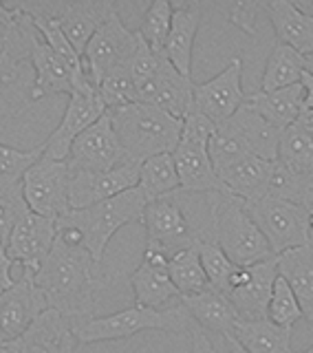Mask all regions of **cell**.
I'll return each instance as SVG.
<instances>
[{
	"mask_svg": "<svg viewBox=\"0 0 313 353\" xmlns=\"http://www.w3.org/2000/svg\"><path fill=\"white\" fill-rule=\"evenodd\" d=\"M33 283L42 292L49 309L75 323L95 316L97 296L106 287V276L88 250L64 245L55 239L53 250L33 276Z\"/></svg>",
	"mask_w": 313,
	"mask_h": 353,
	"instance_id": "1",
	"label": "cell"
},
{
	"mask_svg": "<svg viewBox=\"0 0 313 353\" xmlns=\"http://www.w3.org/2000/svg\"><path fill=\"white\" fill-rule=\"evenodd\" d=\"M108 115L128 163L141 165L156 154L174 152L181 139L183 121L152 104L132 102L128 106L108 110Z\"/></svg>",
	"mask_w": 313,
	"mask_h": 353,
	"instance_id": "2",
	"label": "cell"
},
{
	"mask_svg": "<svg viewBox=\"0 0 313 353\" xmlns=\"http://www.w3.org/2000/svg\"><path fill=\"white\" fill-rule=\"evenodd\" d=\"M203 196L210 210V236L219 243V248L234 265L248 268L274 256L270 243L241 199L228 192H212Z\"/></svg>",
	"mask_w": 313,
	"mask_h": 353,
	"instance_id": "3",
	"label": "cell"
},
{
	"mask_svg": "<svg viewBox=\"0 0 313 353\" xmlns=\"http://www.w3.org/2000/svg\"><path fill=\"white\" fill-rule=\"evenodd\" d=\"M73 334L80 345L108 340H126L141 334V331H168V334H192L196 327L190 318L188 309L179 303L165 309H148L132 305L119 309L108 316H93L84 320H75Z\"/></svg>",
	"mask_w": 313,
	"mask_h": 353,
	"instance_id": "4",
	"label": "cell"
},
{
	"mask_svg": "<svg viewBox=\"0 0 313 353\" xmlns=\"http://www.w3.org/2000/svg\"><path fill=\"white\" fill-rule=\"evenodd\" d=\"M146 205L148 201L143 192L139 188H132L128 192H121L113 199H108V201L95 203L91 208L71 210V212H66L60 219L69 221L71 225H75L82 232L84 248L102 265L110 239L128 223H141Z\"/></svg>",
	"mask_w": 313,
	"mask_h": 353,
	"instance_id": "5",
	"label": "cell"
},
{
	"mask_svg": "<svg viewBox=\"0 0 313 353\" xmlns=\"http://www.w3.org/2000/svg\"><path fill=\"white\" fill-rule=\"evenodd\" d=\"M214 130L216 124H212L208 117L199 113H192L183 119L181 139H179V146L172 152L183 194L225 192L208 152Z\"/></svg>",
	"mask_w": 313,
	"mask_h": 353,
	"instance_id": "6",
	"label": "cell"
},
{
	"mask_svg": "<svg viewBox=\"0 0 313 353\" xmlns=\"http://www.w3.org/2000/svg\"><path fill=\"white\" fill-rule=\"evenodd\" d=\"M14 5L31 20L49 18L58 22L66 40L80 55L95 31L117 11L113 0H25Z\"/></svg>",
	"mask_w": 313,
	"mask_h": 353,
	"instance_id": "7",
	"label": "cell"
},
{
	"mask_svg": "<svg viewBox=\"0 0 313 353\" xmlns=\"http://www.w3.org/2000/svg\"><path fill=\"white\" fill-rule=\"evenodd\" d=\"M245 208L270 243L274 256L313 243L311 216L303 205L285 199L265 196L261 201L245 203Z\"/></svg>",
	"mask_w": 313,
	"mask_h": 353,
	"instance_id": "8",
	"label": "cell"
},
{
	"mask_svg": "<svg viewBox=\"0 0 313 353\" xmlns=\"http://www.w3.org/2000/svg\"><path fill=\"white\" fill-rule=\"evenodd\" d=\"M108 113L102 97L97 93V86L86 80L75 88L73 95H69V104L62 115V121L58 124L47 141L42 143V157L66 161L73 141L82 135L86 128H91L97 119H102Z\"/></svg>",
	"mask_w": 313,
	"mask_h": 353,
	"instance_id": "9",
	"label": "cell"
},
{
	"mask_svg": "<svg viewBox=\"0 0 313 353\" xmlns=\"http://www.w3.org/2000/svg\"><path fill=\"white\" fill-rule=\"evenodd\" d=\"M69 183V163L47 157H40V161L33 163L20 181L22 196H25L31 212L55 221L71 212Z\"/></svg>",
	"mask_w": 313,
	"mask_h": 353,
	"instance_id": "10",
	"label": "cell"
},
{
	"mask_svg": "<svg viewBox=\"0 0 313 353\" xmlns=\"http://www.w3.org/2000/svg\"><path fill=\"white\" fill-rule=\"evenodd\" d=\"M137 44L139 33L130 31L115 11L95 31V36L88 40L82 53V64L88 80L97 86L110 71L119 69V66H128L132 53L137 51Z\"/></svg>",
	"mask_w": 313,
	"mask_h": 353,
	"instance_id": "11",
	"label": "cell"
},
{
	"mask_svg": "<svg viewBox=\"0 0 313 353\" xmlns=\"http://www.w3.org/2000/svg\"><path fill=\"white\" fill-rule=\"evenodd\" d=\"M141 225L146 228V243H156L170 254L194 248L199 245V241L210 239L205 230L196 228L188 219L183 205L174 196L150 201L143 210Z\"/></svg>",
	"mask_w": 313,
	"mask_h": 353,
	"instance_id": "12",
	"label": "cell"
},
{
	"mask_svg": "<svg viewBox=\"0 0 313 353\" xmlns=\"http://www.w3.org/2000/svg\"><path fill=\"white\" fill-rule=\"evenodd\" d=\"M278 279L276 256L234 270L225 296L232 301L241 320H265L274 283Z\"/></svg>",
	"mask_w": 313,
	"mask_h": 353,
	"instance_id": "13",
	"label": "cell"
},
{
	"mask_svg": "<svg viewBox=\"0 0 313 353\" xmlns=\"http://www.w3.org/2000/svg\"><path fill=\"white\" fill-rule=\"evenodd\" d=\"M66 163L69 172H104L128 163L108 113L73 141Z\"/></svg>",
	"mask_w": 313,
	"mask_h": 353,
	"instance_id": "14",
	"label": "cell"
},
{
	"mask_svg": "<svg viewBox=\"0 0 313 353\" xmlns=\"http://www.w3.org/2000/svg\"><path fill=\"white\" fill-rule=\"evenodd\" d=\"M243 91V58L234 55L219 75L194 84V113L208 117L212 124H223L245 104Z\"/></svg>",
	"mask_w": 313,
	"mask_h": 353,
	"instance_id": "15",
	"label": "cell"
},
{
	"mask_svg": "<svg viewBox=\"0 0 313 353\" xmlns=\"http://www.w3.org/2000/svg\"><path fill=\"white\" fill-rule=\"evenodd\" d=\"M55 236H58L55 219L40 216L29 210L11 230L7 239V254L11 261L20 265L22 274L36 276L53 250Z\"/></svg>",
	"mask_w": 313,
	"mask_h": 353,
	"instance_id": "16",
	"label": "cell"
},
{
	"mask_svg": "<svg viewBox=\"0 0 313 353\" xmlns=\"http://www.w3.org/2000/svg\"><path fill=\"white\" fill-rule=\"evenodd\" d=\"M47 309V301L33 283V276L22 274L14 287L0 294V345L20 340Z\"/></svg>",
	"mask_w": 313,
	"mask_h": 353,
	"instance_id": "17",
	"label": "cell"
},
{
	"mask_svg": "<svg viewBox=\"0 0 313 353\" xmlns=\"http://www.w3.org/2000/svg\"><path fill=\"white\" fill-rule=\"evenodd\" d=\"M135 88L139 104H152L181 121L194 113L192 77L181 75L168 60L161 64L159 73L150 77V80L137 84Z\"/></svg>",
	"mask_w": 313,
	"mask_h": 353,
	"instance_id": "18",
	"label": "cell"
},
{
	"mask_svg": "<svg viewBox=\"0 0 313 353\" xmlns=\"http://www.w3.org/2000/svg\"><path fill=\"white\" fill-rule=\"evenodd\" d=\"M139 185V165L124 163L119 168L104 172H71L69 203L71 210H84L102 203L121 192Z\"/></svg>",
	"mask_w": 313,
	"mask_h": 353,
	"instance_id": "19",
	"label": "cell"
},
{
	"mask_svg": "<svg viewBox=\"0 0 313 353\" xmlns=\"http://www.w3.org/2000/svg\"><path fill=\"white\" fill-rule=\"evenodd\" d=\"M29 64L33 71V88H31L33 102L60 93L73 95L75 88L88 80L82 66H73L71 62H66L44 40L33 51Z\"/></svg>",
	"mask_w": 313,
	"mask_h": 353,
	"instance_id": "20",
	"label": "cell"
},
{
	"mask_svg": "<svg viewBox=\"0 0 313 353\" xmlns=\"http://www.w3.org/2000/svg\"><path fill=\"white\" fill-rule=\"evenodd\" d=\"M172 27L163 55L179 73L192 77V53L201 20H203V3H172Z\"/></svg>",
	"mask_w": 313,
	"mask_h": 353,
	"instance_id": "21",
	"label": "cell"
},
{
	"mask_svg": "<svg viewBox=\"0 0 313 353\" xmlns=\"http://www.w3.org/2000/svg\"><path fill=\"white\" fill-rule=\"evenodd\" d=\"M40 42L42 36L33 25V20L18 9L14 22L0 31V84L11 82L20 75L22 64H29Z\"/></svg>",
	"mask_w": 313,
	"mask_h": 353,
	"instance_id": "22",
	"label": "cell"
},
{
	"mask_svg": "<svg viewBox=\"0 0 313 353\" xmlns=\"http://www.w3.org/2000/svg\"><path fill=\"white\" fill-rule=\"evenodd\" d=\"M179 303L188 309L194 325L199 329H203L212 338L234 336V331H236V325L241 320L239 312L234 309L232 301L225 294L212 290V287L201 294L179 298Z\"/></svg>",
	"mask_w": 313,
	"mask_h": 353,
	"instance_id": "23",
	"label": "cell"
},
{
	"mask_svg": "<svg viewBox=\"0 0 313 353\" xmlns=\"http://www.w3.org/2000/svg\"><path fill=\"white\" fill-rule=\"evenodd\" d=\"M274 163L276 161H265L261 157L248 154V157L234 161L216 174L228 194L241 199L243 203H254L270 194Z\"/></svg>",
	"mask_w": 313,
	"mask_h": 353,
	"instance_id": "24",
	"label": "cell"
},
{
	"mask_svg": "<svg viewBox=\"0 0 313 353\" xmlns=\"http://www.w3.org/2000/svg\"><path fill=\"white\" fill-rule=\"evenodd\" d=\"M77 345L71 320L55 309L42 312L22 336V353H75Z\"/></svg>",
	"mask_w": 313,
	"mask_h": 353,
	"instance_id": "25",
	"label": "cell"
},
{
	"mask_svg": "<svg viewBox=\"0 0 313 353\" xmlns=\"http://www.w3.org/2000/svg\"><path fill=\"white\" fill-rule=\"evenodd\" d=\"M265 14L270 18L281 44L298 53L313 51V18L305 14L292 0H265Z\"/></svg>",
	"mask_w": 313,
	"mask_h": 353,
	"instance_id": "26",
	"label": "cell"
},
{
	"mask_svg": "<svg viewBox=\"0 0 313 353\" xmlns=\"http://www.w3.org/2000/svg\"><path fill=\"white\" fill-rule=\"evenodd\" d=\"M239 139L245 143V148L250 150L254 157H261L265 161H278V143H281V132H278L270 121H267L259 110L252 108L245 102L236 113H234L228 121Z\"/></svg>",
	"mask_w": 313,
	"mask_h": 353,
	"instance_id": "27",
	"label": "cell"
},
{
	"mask_svg": "<svg viewBox=\"0 0 313 353\" xmlns=\"http://www.w3.org/2000/svg\"><path fill=\"white\" fill-rule=\"evenodd\" d=\"M278 161L296 174L313 172V113L303 106L298 119L281 132Z\"/></svg>",
	"mask_w": 313,
	"mask_h": 353,
	"instance_id": "28",
	"label": "cell"
},
{
	"mask_svg": "<svg viewBox=\"0 0 313 353\" xmlns=\"http://www.w3.org/2000/svg\"><path fill=\"white\" fill-rule=\"evenodd\" d=\"M278 261V274L292 285L303 309V318L313 327V243L305 248L289 250Z\"/></svg>",
	"mask_w": 313,
	"mask_h": 353,
	"instance_id": "29",
	"label": "cell"
},
{
	"mask_svg": "<svg viewBox=\"0 0 313 353\" xmlns=\"http://www.w3.org/2000/svg\"><path fill=\"white\" fill-rule=\"evenodd\" d=\"M245 102L259 110V113L270 121L278 132H283L285 128L294 124L300 115V110H303L305 88H303V84H294V86H287V88L272 91V93L256 91V93L248 95Z\"/></svg>",
	"mask_w": 313,
	"mask_h": 353,
	"instance_id": "30",
	"label": "cell"
},
{
	"mask_svg": "<svg viewBox=\"0 0 313 353\" xmlns=\"http://www.w3.org/2000/svg\"><path fill=\"white\" fill-rule=\"evenodd\" d=\"M130 290L135 296V305L148 309H163L172 298H181L168 274V268L150 265L146 261L130 274Z\"/></svg>",
	"mask_w": 313,
	"mask_h": 353,
	"instance_id": "31",
	"label": "cell"
},
{
	"mask_svg": "<svg viewBox=\"0 0 313 353\" xmlns=\"http://www.w3.org/2000/svg\"><path fill=\"white\" fill-rule=\"evenodd\" d=\"M248 353H292V329L278 327L272 320H239L234 331Z\"/></svg>",
	"mask_w": 313,
	"mask_h": 353,
	"instance_id": "32",
	"label": "cell"
},
{
	"mask_svg": "<svg viewBox=\"0 0 313 353\" xmlns=\"http://www.w3.org/2000/svg\"><path fill=\"white\" fill-rule=\"evenodd\" d=\"M303 73H305V55L298 53L292 47H287V44L276 42L270 58H267L259 91L272 93V91H281V88H287V86L300 84Z\"/></svg>",
	"mask_w": 313,
	"mask_h": 353,
	"instance_id": "33",
	"label": "cell"
},
{
	"mask_svg": "<svg viewBox=\"0 0 313 353\" xmlns=\"http://www.w3.org/2000/svg\"><path fill=\"white\" fill-rule=\"evenodd\" d=\"M139 190L146 196V201L174 196L181 192V179H179L176 163L172 152L156 154V157L143 161L139 165Z\"/></svg>",
	"mask_w": 313,
	"mask_h": 353,
	"instance_id": "34",
	"label": "cell"
},
{
	"mask_svg": "<svg viewBox=\"0 0 313 353\" xmlns=\"http://www.w3.org/2000/svg\"><path fill=\"white\" fill-rule=\"evenodd\" d=\"M168 274H170V279L181 298L210 290V281L203 272V265H201L196 245L174 252L170 265H168Z\"/></svg>",
	"mask_w": 313,
	"mask_h": 353,
	"instance_id": "35",
	"label": "cell"
},
{
	"mask_svg": "<svg viewBox=\"0 0 313 353\" xmlns=\"http://www.w3.org/2000/svg\"><path fill=\"white\" fill-rule=\"evenodd\" d=\"M172 14H174L172 3H168V0H152V3L148 5V9H146V14H143V18H141L139 29H137L141 40L159 55H163L168 36H170ZM163 58H165V55H163Z\"/></svg>",
	"mask_w": 313,
	"mask_h": 353,
	"instance_id": "36",
	"label": "cell"
},
{
	"mask_svg": "<svg viewBox=\"0 0 313 353\" xmlns=\"http://www.w3.org/2000/svg\"><path fill=\"white\" fill-rule=\"evenodd\" d=\"M196 250H199L201 265H203V272H205L208 281H210V287H212V290L221 292V294H225L232 274H234V270H236V265L228 259V254L223 252L219 248V243L212 241V239L199 241Z\"/></svg>",
	"mask_w": 313,
	"mask_h": 353,
	"instance_id": "37",
	"label": "cell"
},
{
	"mask_svg": "<svg viewBox=\"0 0 313 353\" xmlns=\"http://www.w3.org/2000/svg\"><path fill=\"white\" fill-rule=\"evenodd\" d=\"M300 318H303V309H300V303L292 290V285L278 274L270 298V307H267V320H272L278 327L294 329V325Z\"/></svg>",
	"mask_w": 313,
	"mask_h": 353,
	"instance_id": "38",
	"label": "cell"
},
{
	"mask_svg": "<svg viewBox=\"0 0 313 353\" xmlns=\"http://www.w3.org/2000/svg\"><path fill=\"white\" fill-rule=\"evenodd\" d=\"M97 93L102 97L106 110H115V108L137 102V88H135V80H132L128 66H119V69L110 71L104 80L97 84Z\"/></svg>",
	"mask_w": 313,
	"mask_h": 353,
	"instance_id": "39",
	"label": "cell"
},
{
	"mask_svg": "<svg viewBox=\"0 0 313 353\" xmlns=\"http://www.w3.org/2000/svg\"><path fill=\"white\" fill-rule=\"evenodd\" d=\"M40 157L42 146H36L31 150H18L0 141V185H18L31 165L40 161Z\"/></svg>",
	"mask_w": 313,
	"mask_h": 353,
	"instance_id": "40",
	"label": "cell"
},
{
	"mask_svg": "<svg viewBox=\"0 0 313 353\" xmlns=\"http://www.w3.org/2000/svg\"><path fill=\"white\" fill-rule=\"evenodd\" d=\"M31 88H33V75L27 80L22 71L11 82L0 84V124L18 117L22 110H27L33 104Z\"/></svg>",
	"mask_w": 313,
	"mask_h": 353,
	"instance_id": "41",
	"label": "cell"
},
{
	"mask_svg": "<svg viewBox=\"0 0 313 353\" xmlns=\"http://www.w3.org/2000/svg\"><path fill=\"white\" fill-rule=\"evenodd\" d=\"M29 212L22 185H0V239L7 243L11 230Z\"/></svg>",
	"mask_w": 313,
	"mask_h": 353,
	"instance_id": "42",
	"label": "cell"
},
{
	"mask_svg": "<svg viewBox=\"0 0 313 353\" xmlns=\"http://www.w3.org/2000/svg\"><path fill=\"white\" fill-rule=\"evenodd\" d=\"M261 11H265V0L261 3H232L230 5V22L236 25L241 31H245L248 36H254L256 29H259V18H261Z\"/></svg>",
	"mask_w": 313,
	"mask_h": 353,
	"instance_id": "43",
	"label": "cell"
},
{
	"mask_svg": "<svg viewBox=\"0 0 313 353\" xmlns=\"http://www.w3.org/2000/svg\"><path fill=\"white\" fill-rule=\"evenodd\" d=\"M289 201L303 205L309 216H313V172L307 174H296V181H294V190Z\"/></svg>",
	"mask_w": 313,
	"mask_h": 353,
	"instance_id": "44",
	"label": "cell"
},
{
	"mask_svg": "<svg viewBox=\"0 0 313 353\" xmlns=\"http://www.w3.org/2000/svg\"><path fill=\"white\" fill-rule=\"evenodd\" d=\"M14 261L9 259L7 254V243L0 239V294H5L9 287H14V276H11V270H14Z\"/></svg>",
	"mask_w": 313,
	"mask_h": 353,
	"instance_id": "45",
	"label": "cell"
},
{
	"mask_svg": "<svg viewBox=\"0 0 313 353\" xmlns=\"http://www.w3.org/2000/svg\"><path fill=\"white\" fill-rule=\"evenodd\" d=\"M188 353H219V351L205 331L194 327L192 334H190V351Z\"/></svg>",
	"mask_w": 313,
	"mask_h": 353,
	"instance_id": "46",
	"label": "cell"
},
{
	"mask_svg": "<svg viewBox=\"0 0 313 353\" xmlns=\"http://www.w3.org/2000/svg\"><path fill=\"white\" fill-rule=\"evenodd\" d=\"M212 342H214V347H216L219 353H248L234 336H219V338H212Z\"/></svg>",
	"mask_w": 313,
	"mask_h": 353,
	"instance_id": "47",
	"label": "cell"
},
{
	"mask_svg": "<svg viewBox=\"0 0 313 353\" xmlns=\"http://www.w3.org/2000/svg\"><path fill=\"white\" fill-rule=\"evenodd\" d=\"M16 16H18V9L14 7V3H3V0H0V31L7 29Z\"/></svg>",
	"mask_w": 313,
	"mask_h": 353,
	"instance_id": "48",
	"label": "cell"
},
{
	"mask_svg": "<svg viewBox=\"0 0 313 353\" xmlns=\"http://www.w3.org/2000/svg\"><path fill=\"white\" fill-rule=\"evenodd\" d=\"M305 88V108H309L313 113V75H309L307 71L303 73V80H300Z\"/></svg>",
	"mask_w": 313,
	"mask_h": 353,
	"instance_id": "49",
	"label": "cell"
},
{
	"mask_svg": "<svg viewBox=\"0 0 313 353\" xmlns=\"http://www.w3.org/2000/svg\"><path fill=\"white\" fill-rule=\"evenodd\" d=\"M0 353H22V338L16 342H5V345H0Z\"/></svg>",
	"mask_w": 313,
	"mask_h": 353,
	"instance_id": "50",
	"label": "cell"
},
{
	"mask_svg": "<svg viewBox=\"0 0 313 353\" xmlns=\"http://www.w3.org/2000/svg\"><path fill=\"white\" fill-rule=\"evenodd\" d=\"M296 5H298L300 9H303L305 14H309V16L313 18V0H298Z\"/></svg>",
	"mask_w": 313,
	"mask_h": 353,
	"instance_id": "51",
	"label": "cell"
},
{
	"mask_svg": "<svg viewBox=\"0 0 313 353\" xmlns=\"http://www.w3.org/2000/svg\"><path fill=\"white\" fill-rule=\"evenodd\" d=\"M305 71H307L309 75H313V51L305 55Z\"/></svg>",
	"mask_w": 313,
	"mask_h": 353,
	"instance_id": "52",
	"label": "cell"
},
{
	"mask_svg": "<svg viewBox=\"0 0 313 353\" xmlns=\"http://www.w3.org/2000/svg\"><path fill=\"white\" fill-rule=\"evenodd\" d=\"M300 353H313V345L309 349H305V351H300Z\"/></svg>",
	"mask_w": 313,
	"mask_h": 353,
	"instance_id": "53",
	"label": "cell"
}]
</instances>
